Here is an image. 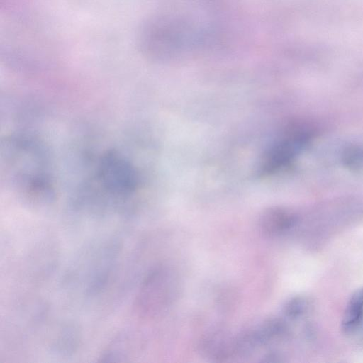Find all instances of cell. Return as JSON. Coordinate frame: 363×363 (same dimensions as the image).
Segmentation results:
<instances>
[{
	"mask_svg": "<svg viewBox=\"0 0 363 363\" xmlns=\"http://www.w3.org/2000/svg\"><path fill=\"white\" fill-rule=\"evenodd\" d=\"M1 160L6 179L23 194L34 199L52 195L48 152L38 140L23 135L6 138L1 145Z\"/></svg>",
	"mask_w": 363,
	"mask_h": 363,
	"instance_id": "obj_1",
	"label": "cell"
},
{
	"mask_svg": "<svg viewBox=\"0 0 363 363\" xmlns=\"http://www.w3.org/2000/svg\"><path fill=\"white\" fill-rule=\"evenodd\" d=\"M187 29L171 18L155 17L145 22L139 33V45L148 57H161L189 45Z\"/></svg>",
	"mask_w": 363,
	"mask_h": 363,
	"instance_id": "obj_2",
	"label": "cell"
},
{
	"mask_svg": "<svg viewBox=\"0 0 363 363\" xmlns=\"http://www.w3.org/2000/svg\"><path fill=\"white\" fill-rule=\"evenodd\" d=\"M95 179L107 194L127 197L138 189V173L133 164L117 152L108 151L99 158Z\"/></svg>",
	"mask_w": 363,
	"mask_h": 363,
	"instance_id": "obj_3",
	"label": "cell"
},
{
	"mask_svg": "<svg viewBox=\"0 0 363 363\" xmlns=\"http://www.w3.org/2000/svg\"><path fill=\"white\" fill-rule=\"evenodd\" d=\"M308 137L307 130L301 125H289L281 138L265 152L260 164L259 173L262 176H269L286 167L307 142Z\"/></svg>",
	"mask_w": 363,
	"mask_h": 363,
	"instance_id": "obj_4",
	"label": "cell"
},
{
	"mask_svg": "<svg viewBox=\"0 0 363 363\" xmlns=\"http://www.w3.org/2000/svg\"><path fill=\"white\" fill-rule=\"evenodd\" d=\"M294 220V215L286 209L280 207H271L262 214L259 225L264 234L274 235L291 228Z\"/></svg>",
	"mask_w": 363,
	"mask_h": 363,
	"instance_id": "obj_5",
	"label": "cell"
},
{
	"mask_svg": "<svg viewBox=\"0 0 363 363\" xmlns=\"http://www.w3.org/2000/svg\"><path fill=\"white\" fill-rule=\"evenodd\" d=\"M363 321V287L351 296L344 313L342 328L347 333L355 331Z\"/></svg>",
	"mask_w": 363,
	"mask_h": 363,
	"instance_id": "obj_6",
	"label": "cell"
},
{
	"mask_svg": "<svg viewBox=\"0 0 363 363\" xmlns=\"http://www.w3.org/2000/svg\"><path fill=\"white\" fill-rule=\"evenodd\" d=\"M345 165L352 171L363 172V146L347 148L343 155Z\"/></svg>",
	"mask_w": 363,
	"mask_h": 363,
	"instance_id": "obj_7",
	"label": "cell"
},
{
	"mask_svg": "<svg viewBox=\"0 0 363 363\" xmlns=\"http://www.w3.org/2000/svg\"><path fill=\"white\" fill-rule=\"evenodd\" d=\"M307 303L301 297H295L290 299L284 307V314L291 318H295L302 315L306 311Z\"/></svg>",
	"mask_w": 363,
	"mask_h": 363,
	"instance_id": "obj_8",
	"label": "cell"
}]
</instances>
